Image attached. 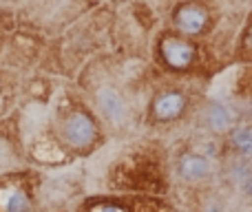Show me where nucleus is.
<instances>
[{
	"label": "nucleus",
	"mask_w": 252,
	"mask_h": 212,
	"mask_svg": "<svg viewBox=\"0 0 252 212\" xmlns=\"http://www.w3.org/2000/svg\"><path fill=\"white\" fill-rule=\"evenodd\" d=\"M87 212H175L173 204L159 195H130L124 199L95 201Z\"/></svg>",
	"instance_id": "nucleus-1"
},
{
	"label": "nucleus",
	"mask_w": 252,
	"mask_h": 212,
	"mask_svg": "<svg viewBox=\"0 0 252 212\" xmlns=\"http://www.w3.org/2000/svg\"><path fill=\"white\" fill-rule=\"evenodd\" d=\"M188 95L184 91L175 87L161 89L157 91V95L153 97L151 102V111H148V117H151L153 124L161 126V124H175L179 121L188 111Z\"/></svg>",
	"instance_id": "nucleus-2"
},
{
	"label": "nucleus",
	"mask_w": 252,
	"mask_h": 212,
	"mask_svg": "<svg viewBox=\"0 0 252 212\" xmlns=\"http://www.w3.org/2000/svg\"><path fill=\"white\" fill-rule=\"evenodd\" d=\"M157 53H159L161 62L166 69L170 71H188L197 58V49L190 40L184 35L175 33H164L157 44Z\"/></svg>",
	"instance_id": "nucleus-3"
},
{
	"label": "nucleus",
	"mask_w": 252,
	"mask_h": 212,
	"mask_svg": "<svg viewBox=\"0 0 252 212\" xmlns=\"http://www.w3.org/2000/svg\"><path fill=\"white\" fill-rule=\"evenodd\" d=\"M175 27L179 35H201L210 22L208 9L201 7L199 2H184L175 11Z\"/></svg>",
	"instance_id": "nucleus-4"
},
{
	"label": "nucleus",
	"mask_w": 252,
	"mask_h": 212,
	"mask_svg": "<svg viewBox=\"0 0 252 212\" xmlns=\"http://www.w3.org/2000/svg\"><path fill=\"white\" fill-rule=\"evenodd\" d=\"M66 139L69 144H73L75 148H87L95 142L97 137V128L95 121L87 115V113H73V115L66 120Z\"/></svg>",
	"instance_id": "nucleus-5"
},
{
	"label": "nucleus",
	"mask_w": 252,
	"mask_h": 212,
	"mask_svg": "<svg viewBox=\"0 0 252 212\" xmlns=\"http://www.w3.org/2000/svg\"><path fill=\"white\" fill-rule=\"evenodd\" d=\"M210 170V164L204 155H184L179 159V175L188 182H197V179L206 177Z\"/></svg>",
	"instance_id": "nucleus-6"
},
{
	"label": "nucleus",
	"mask_w": 252,
	"mask_h": 212,
	"mask_svg": "<svg viewBox=\"0 0 252 212\" xmlns=\"http://www.w3.org/2000/svg\"><path fill=\"white\" fill-rule=\"evenodd\" d=\"M230 146L237 155L252 157V126H239L230 135Z\"/></svg>",
	"instance_id": "nucleus-7"
},
{
	"label": "nucleus",
	"mask_w": 252,
	"mask_h": 212,
	"mask_svg": "<svg viewBox=\"0 0 252 212\" xmlns=\"http://www.w3.org/2000/svg\"><path fill=\"white\" fill-rule=\"evenodd\" d=\"M27 197L20 190H2L0 192V208L4 212H27Z\"/></svg>",
	"instance_id": "nucleus-8"
},
{
	"label": "nucleus",
	"mask_w": 252,
	"mask_h": 212,
	"mask_svg": "<svg viewBox=\"0 0 252 212\" xmlns=\"http://www.w3.org/2000/svg\"><path fill=\"white\" fill-rule=\"evenodd\" d=\"M208 121H210V126H213L215 130H226L228 124H230V117H228V113H226V108L223 106H213Z\"/></svg>",
	"instance_id": "nucleus-9"
},
{
	"label": "nucleus",
	"mask_w": 252,
	"mask_h": 212,
	"mask_svg": "<svg viewBox=\"0 0 252 212\" xmlns=\"http://www.w3.org/2000/svg\"><path fill=\"white\" fill-rule=\"evenodd\" d=\"M100 100H102V104H104V111L109 113L111 117H118V113L122 111V106H120V100L113 91H104L100 95Z\"/></svg>",
	"instance_id": "nucleus-10"
},
{
	"label": "nucleus",
	"mask_w": 252,
	"mask_h": 212,
	"mask_svg": "<svg viewBox=\"0 0 252 212\" xmlns=\"http://www.w3.org/2000/svg\"><path fill=\"white\" fill-rule=\"evenodd\" d=\"M239 51H241V53H244V56H252V16H250L248 25H246L244 33H241Z\"/></svg>",
	"instance_id": "nucleus-11"
},
{
	"label": "nucleus",
	"mask_w": 252,
	"mask_h": 212,
	"mask_svg": "<svg viewBox=\"0 0 252 212\" xmlns=\"http://www.w3.org/2000/svg\"><path fill=\"white\" fill-rule=\"evenodd\" d=\"M237 93H239V95H246V97H252V71L239 82V91Z\"/></svg>",
	"instance_id": "nucleus-12"
},
{
	"label": "nucleus",
	"mask_w": 252,
	"mask_h": 212,
	"mask_svg": "<svg viewBox=\"0 0 252 212\" xmlns=\"http://www.w3.org/2000/svg\"><path fill=\"white\" fill-rule=\"evenodd\" d=\"M246 188H248V195H250V197H252V177H250V179H248V186H246Z\"/></svg>",
	"instance_id": "nucleus-13"
}]
</instances>
